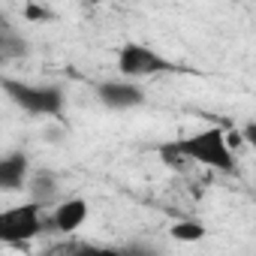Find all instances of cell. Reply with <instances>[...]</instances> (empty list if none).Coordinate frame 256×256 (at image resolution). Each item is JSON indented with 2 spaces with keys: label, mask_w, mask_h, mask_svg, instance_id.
<instances>
[{
  "label": "cell",
  "mask_w": 256,
  "mask_h": 256,
  "mask_svg": "<svg viewBox=\"0 0 256 256\" xmlns=\"http://www.w3.org/2000/svg\"><path fill=\"white\" fill-rule=\"evenodd\" d=\"M181 160H190V163H199V166H208V169H217V172H235V151L226 139V133L220 126H208V130H199V133H190L184 139L175 142Z\"/></svg>",
  "instance_id": "obj_1"
},
{
  "label": "cell",
  "mask_w": 256,
  "mask_h": 256,
  "mask_svg": "<svg viewBox=\"0 0 256 256\" xmlns=\"http://www.w3.org/2000/svg\"><path fill=\"white\" fill-rule=\"evenodd\" d=\"M4 90L18 108H24L28 114H36V118H58L66 102V96L58 84H30V82L4 78Z\"/></svg>",
  "instance_id": "obj_2"
},
{
  "label": "cell",
  "mask_w": 256,
  "mask_h": 256,
  "mask_svg": "<svg viewBox=\"0 0 256 256\" xmlns=\"http://www.w3.org/2000/svg\"><path fill=\"white\" fill-rule=\"evenodd\" d=\"M46 208L40 202H24V205H16V208H6L0 214V241L4 244H24L30 238H36L46 226H48V217L42 214Z\"/></svg>",
  "instance_id": "obj_3"
},
{
  "label": "cell",
  "mask_w": 256,
  "mask_h": 256,
  "mask_svg": "<svg viewBox=\"0 0 256 256\" xmlns=\"http://www.w3.org/2000/svg\"><path fill=\"white\" fill-rule=\"evenodd\" d=\"M172 64L157 52V48H151V46H145V42H136V40H130V42H124L120 48H118V72L120 76H126V78H151V76H160V72H166Z\"/></svg>",
  "instance_id": "obj_4"
},
{
  "label": "cell",
  "mask_w": 256,
  "mask_h": 256,
  "mask_svg": "<svg viewBox=\"0 0 256 256\" xmlns=\"http://www.w3.org/2000/svg\"><path fill=\"white\" fill-rule=\"evenodd\" d=\"M96 100L112 108V112H126V108H136L145 102V90L136 84V78H106L96 84Z\"/></svg>",
  "instance_id": "obj_5"
},
{
  "label": "cell",
  "mask_w": 256,
  "mask_h": 256,
  "mask_svg": "<svg viewBox=\"0 0 256 256\" xmlns=\"http://www.w3.org/2000/svg\"><path fill=\"white\" fill-rule=\"evenodd\" d=\"M88 214H90V208H88V199H82V196L60 199V202H54V205H52L48 226H52L54 232L72 235V232H78V229L88 223Z\"/></svg>",
  "instance_id": "obj_6"
},
{
  "label": "cell",
  "mask_w": 256,
  "mask_h": 256,
  "mask_svg": "<svg viewBox=\"0 0 256 256\" xmlns=\"http://www.w3.org/2000/svg\"><path fill=\"white\" fill-rule=\"evenodd\" d=\"M30 175H34L30 172V157L22 154V151H12V154H6L0 160V190H6V193L24 190Z\"/></svg>",
  "instance_id": "obj_7"
},
{
  "label": "cell",
  "mask_w": 256,
  "mask_h": 256,
  "mask_svg": "<svg viewBox=\"0 0 256 256\" xmlns=\"http://www.w3.org/2000/svg\"><path fill=\"white\" fill-rule=\"evenodd\" d=\"M28 196L34 199V202H40L42 208H48V205H54L58 202V190H60V184H58V175L54 172H48V169H36L34 175H30V181H28Z\"/></svg>",
  "instance_id": "obj_8"
},
{
  "label": "cell",
  "mask_w": 256,
  "mask_h": 256,
  "mask_svg": "<svg viewBox=\"0 0 256 256\" xmlns=\"http://www.w3.org/2000/svg\"><path fill=\"white\" fill-rule=\"evenodd\" d=\"M24 54H28V42L18 36V30L10 22H4V28H0V60H16Z\"/></svg>",
  "instance_id": "obj_9"
},
{
  "label": "cell",
  "mask_w": 256,
  "mask_h": 256,
  "mask_svg": "<svg viewBox=\"0 0 256 256\" xmlns=\"http://www.w3.org/2000/svg\"><path fill=\"white\" fill-rule=\"evenodd\" d=\"M169 235L181 244H199V241L208 238V226L199 223V220H175L169 226Z\"/></svg>",
  "instance_id": "obj_10"
},
{
  "label": "cell",
  "mask_w": 256,
  "mask_h": 256,
  "mask_svg": "<svg viewBox=\"0 0 256 256\" xmlns=\"http://www.w3.org/2000/svg\"><path fill=\"white\" fill-rule=\"evenodd\" d=\"M241 139H244V142H247V145L256 151V118L244 124V130H241Z\"/></svg>",
  "instance_id": "obj_11"
},
{
  "label": "cell",
  "mask_w": 256,
  "mask_h": 256,
  "mask_svg": "<svg viewBox=\"0 0 256 256\" xmlns=\"http://www.w3.org/2000/svg\"><path fill=\"white\" fill-rule=\"evenodd\" d=\"M24 12H28V18H30V22H40V18H52V10H36L34 4H28V6H24Z\"/></svg>",
  "instance_id": "obj_12"
},
{
  "label": "cell",
  "mask_w": 256,
  "mask_h": 256,
  "mask_svg": "<svg viewBox=\"0 0 256 256\" xmlns=\"http://www.w3.org/2000/svg\"><path fill=\"white\" fill-rule=\"evenodd\" d=\"M90 4H100V0H90Z\"/></svg>",
  "instance_id": "obj_13"
}]
</instances>
